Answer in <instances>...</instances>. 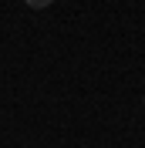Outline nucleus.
<instances>
[{
    "label": "nucleus",
    "instance_id": "nucleus-1",
    "mask_svg": "<svg viewBox=\"0 0 145 148\" xmlns=\"http://www.w3.org/2000/svg\"><path fill=\"white\" fill-rule=\"evenodd\" d=\"M24 3H27L30 10H44V7H51V3H54V0H24Z\"/></svg>",
    "mask_w": 145,
    "mask_h": 148
}]
</instances>
